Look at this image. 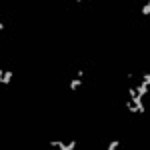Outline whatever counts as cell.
<instances>
[{"label": "cell", "mask_w": 150, "mask_h": 150, "mask_svg": "<svg viewBox=\"0 0 150 150\" xmlns=\"http://www.w3.org/2000/svg\"><path fill=\"white\" fill-rule=\"evenodd\" d=\"M12 82V70L0 68V84H10Z\"/></svg>", "instance_id": "obj_1"}, {"label": "cell", "mask_w": 150, "mask_h": 150, "mask_svg": "<svg viewBox=\"0 0 150 150\" xmlns=\"http://www.w3.org/2000/svg\"><path fill=\"white\" fill-rule=\"evenodd\" d=\"M82 78H78V76H76V78H72V80H70V90H78V88H80L82 86Z\"/></svg>", "instance_id": "obj_2"}, {"label": "cell", "mask_w": 150, "mask_h": 150, "mask_svg": "<svg viewBox=\"0 0 150 150\" xmlns=\"http://www.w3.org/2000/svg\"><path fill=\"white\" fill-rule=\"evenodd\" d=\"M140 14L142 16H150V0H144V4L140 8Z\"/></svg>", "instance_id": "obj_3"}, {"label": "cell", "mask_w": 150, "mask_h": 150, "mask_svg": "<svg viewBox=\"0 0 150 150\" xmlns=\"http://www.w3.org/2000/svg\"><path fill=\"white\" fill-rule=\"evenodd\" d=\"M120 146V140H110L108 144H106V150H116Z\"/></svg>", "instance_id": "obj_4"}, {"label": "cell", "mask_w": 150, "mask_h": 150, "mask_svg": "<svg viewBox=\"0 0 150 150\" xmlns=\"http://www.w3.org/2000/svg\"><path fill=\"white\" fill-rule=\"evenodd\" d=\"M76 76H78V78H84V70L78 68V70H76Z\"/></svg>", "instance_id": "obj_5"}, {"label": "cell", "mask_w": 150, "mask_h": 150, "mask_svg": "<svg viewBox=\"0 0 150 150\" xmlns=\"http://www.w3.org/2000/svg\"><path fill=\"white\" fill-rule=\"evenodd\" d=\"M76 2H86V0H76Z\"/></svg>", "instance_id": "obj_6"}]
</instances>
